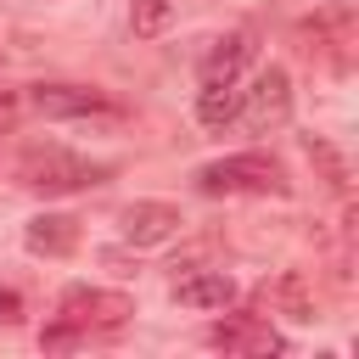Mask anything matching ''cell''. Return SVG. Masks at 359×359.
<instances>
[{"label": "cell", "mask_w": 359, "mask_h": 359, "mask_svg": "<svg viewBox=\"0 0 359 359\" xmlns=\"http://www.w3.org/2000/svg\"><path fill=\"white\" fill-rule=\"evenodd\" d=\"M129 28H135V39L168 34V28H174V0H135V6H129Z\"/></svg>", "instance_id": "5bb4252c"}, {"label": "cell", "mask_w": 359, "mask_h": 359, "mask_svg": "<svg viewBox=\"0 0 359 359\" xmlns=\"http://www.w3.org/2000/svg\"><path fill=\"white\" fill-rule=\"evenodd\" d=\"M286 118H292V79H286V67H264V73L252 79V90H241L236 123L252 129V135H269V129H280Z\"/></svg>", "instance_id": "5b68a950"}, {"label": "cell", "mask_w": 359, "mask_h": 359, "mask_svg": "<svg viewBox=\"0 0 359 359\" xmlns=\"http://www.w3.org/2000/svg\"><path fill=\"white\" fill-rule=\"evenodd\" d=\"M303 151H309V163H314V168H320V180H325V185H331V191H337V196H348V163H342V157H337V146H331V140H320V135H314V140H303Z\"/></svg>", "instance_id": "9a60e30c"}, {"label": "cell", "mask_w": 359, "mask_h": 359, "mask_svg": "<svg viewBox=\"0 0 359 359\" xmlns=\"http://www.w3.org/2000/svg\"><path fill=\"white\" fill-rule=\"evenodd\" d=\"M28 107L39 118H62V123H123L129 112L95 90V84H34L28 90Z\"/></svg>", "instance_id": "3957f363"}, {"label": "cell", "mask_w": 359, "mask_h": 359, "mask_svg": "<svg viewBox=\"0 0 359 359\" xmlns=\"http://www.w3.org/2000/svg\"><path fill=\"white\" fill-rule=\"evenodd\" d=\"M118 230H123V241H129V247H157V241H168V236H180V230H185V213H180L174 202L140 196V202H129V208L118 213Z\"/></svg>", "instance_id": "52a82bcc"}, {"label": "cell", "mask_w": 359, "mask_h": 359, "mask_svg": "<svg viewBox=\"0 0 359 359\" xmlns=\"http://www.w3.org/2000/svg\"><path fill=\"white\" fill-rule=\"evenodd\" d=\"M258 303L275 309V314H286V320H297V325H309V320H314V280H309L303 269H280V275L258 292Z\"/></svg>", "instance_id": "8fae6325"}, {"label": "cell", "mask_w": 359, "mask_h": 359, "mask_svg": "<svg viewBox=\"0 0 359 359\" xmlns=\"http://www.w3.org/2000/svg\"><path fill=\"white\" fill-rule=\"evenodd\" d=\"M107 180H112V163H90V157L62 151V146H34L17 157V185L39 191V196H73V191H90Z\"/></svg>", "instance_id": "7a4b0ae2"}, {"label": "cell", "mask_w": 359, "mask_h": 359, "mask_svg": "<svg viewBox=\"0 0 359 359\" xmlns=\"http://www.w3.org/2000/svg\"><path fill=\"white\" fill-rule=\"evenodd\" d=\"M17 118H22V95L17 90H0V135H11Z\"/></svg>", "instance_id": "2e32d148"}, {"label": "cell", "mask_w": 359, "mask_h": 359, "mask_svg": "<svg viewBox=\"0 0 359 359\" xmlns=\"http://www.w3.org/2000/svg\"><path fill=\"white\" fill-rule=\"evenodd\" d=\"M196 191L202 196H292V180L269 151H230L196 168Z\"/></svg>", "instance_id": "6da1fadb"}, {"label": "cell", "mask_w": 359, "mask_h": 359, "mask_svg": "<svg viewBox=\"0 0 359 359\" xmlns=\"http://www.w3.org/2000/svg\"><path fill=\"white\" fill-rule=\"evenodd\" d=\"M17 320H22V292L0 286V325H17Z\"/></svg>", "instance_id": "e0dca14e"}, {"label": "cell", "mask_w": 359, "mask_h": 359, "mask_svg": "<svg viewBox=\"0 0 359 359\" xmlns=\"http://www.w3.org/2000/svg\"><path fill=\"white\" fill-rule=\"evenodd\" d=\"M236 101H241L236 84H202V95H196V118H202V129H224V123H236Z\"/></svg>", "instance_id": "4fadbf2b"}, {"label": "cell", "mask_w": 359, "mask_h": 359, "mask_svg": "<svg viewBox=\"0 0 359 359\" xmlns=\"http://www.w3.org/2000/svg\"><path fill=\"white\" fill-rule=\"evenodd\" d=\"M258 56V34L252 28H230V34H219L208 50H202V84H236L241 79V67Z\"/></svg>", "instance_id": "9c48e42d"}, {"label": "cell", "mask_w": 359, "mask_h": 359, "mask_svg": "<svg viewBox=\"0 0 359 359\" xmlns=\"http://www.w3.org/2000/svg\"><path fill=\"white\" fill-rule=\"evenodd\" d=\"M174 297H180L185 309L224 314V309L236 303V280H230L224 269H185V275H174Z\"/></svg>", "instance_id": "30bf717a"}, {"label": "cell", "mask_w": 359, "mask_h": 359, "mask_svg": "<svg viewBox=\"0 0 359 359\" xmlns=\"http://www.w3.org/2000/svg\"><path fill=\"white\" fill-rule=\"evenodd\" d=\"M208 348H224V353H286V337L269 320L236 314V320H213L208 325Z\"/></svg>", "instance_id": "ba28073f"}, {"label": "cell", "mask_w": 359, "mask_h": 359, "mask_svg": "<svg viewBox=\"0 0 359 359\" xmlns=\"http://www.w3.org/2000/svg\"><path fill=\"white\" fill-rule=\"evenodd\" d=\"M22 247L39 252V258H67L79 247V219L73 213H39V219H28Z\"/></svg>", "instance_id": "7c38bea8"}, {"label": "cell", "mask_w": 359, "mask_h": 359, "mask_svg": "<svg viewBox=\"0 0 359 359\" xmlns=\"http://www.w3.org/2000/svg\"><path fill=\"white\" fill-rule=\"evenodd\" d=\"M129 314H135V297L129 292H107V286H67L62 292V320L79 325L84 337L90 331H118Z\"/></svg>", "instance_id": "8992f818"}, {"label": "cell", "mask_w": 359, "mask_h": 359, "mask_svg": "<svg viewBox=\"0 0 359 359\" xmlns=\"http://www.w3.org/2000/svg\"><path fill=\"white\" fill-rule=\"evenodd\" d=\"M353 39H359V22H353V6H325L314 17L297 22V45L331 67H348L353 62Z\"/></svg>", "instance_id": "277c9868"}]
</instances>
